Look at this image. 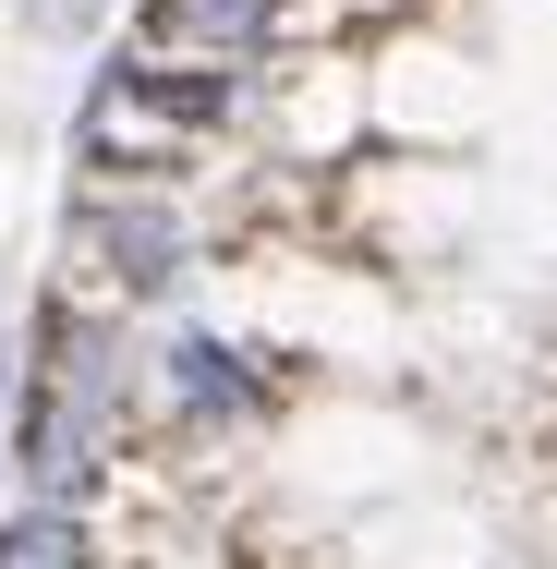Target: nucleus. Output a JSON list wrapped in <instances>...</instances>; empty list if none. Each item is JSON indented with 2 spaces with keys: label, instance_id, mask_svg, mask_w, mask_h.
<instances>
[{
  "label": "nucleus",
  "instance_id": "f03ea898",
  "mask_svg": "<svg viewBox=\"0 0 557 569\" xmlns=\"http://www.w3.org/2000/svg\"><path fill=\"white\" fill-rule=\"evenodd\" d=\"M61 267L98 279V303L146 316V303H170V291L195 279V230H182L170 194H98V182H86V194L61 207Z\"/></svg>",
  "mask_w": 557,
  "mask_h": 569
},
{
  "label": "nucleus",
  "instance_id": "7ed1b4c3",
  "mask_svg": "<svg viewBox=\"0 0 557 569\" xmlns=\"http://www.w3.org/2000/svg\"><path fill=\"white\" fill-rule=\"evenodd\" d=\"M279 24H291V0H133L146 61H267Z\"/></svg>",
  "mask_w": 557,
  "mask_h": 569
},
{
  "label": "nucleus",
  "instance_id": "20e7f679",
  "mask_svg": "<svg viewBox=\"0 0 557 569\" xmlns=\"http://www.w3.org/2000/svg\"><path fill=\"white\" fill-rule=\"evenodd\" d=\"M0 569H110V521L73 497H0Z\"/></svg>",
  "mask_w": 557,
  "mask_h": 569
},
{
  "label": "nucleus",
  "instance_id": "f257e3e1",
  "mask_svg": "<svg viewBox=\"0 0 557 569\" xmlns=\"http://www.w3.org/2000/svg\"><path fill=\"white\" fill-rule=\"evenodd\" d=\"M146 388H158V437H170V449H230V437H255V425L279 412L267 351H242L230 328H207V316H170V328H158Z\"/></svg>",
  "mask_w": 557,
  "mask_h": 569
}]
</instances>
